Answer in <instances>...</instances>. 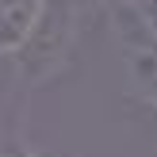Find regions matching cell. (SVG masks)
Here are the masks:
<instances>
[{
  "label": "cell",
  "instance_id": "cell-1",
  "mask_svg": "<svg viewBox=\"0 0 157 157\" xmlns=\"http://www.w3.org/2000/svg\"><path fill=\"white\" fill-rule=\"evenodd\" d=\"M73 19H77V0H42L38 4V15L19 46V61L27 77L38 81L61 65L69 38H73Z\"/></svg>",
  "mask_w": 157,
  "mask_h": 157
},
{
  "label": "cell",
  "instance_id": "cell-2",
  "mask_svg": "<svg viewBox=\"0 0 157 157\" xmlns=\"http://www.w3.org/2000/svg\"><path fill=\"white\" fill-rule=\"evenodd\" d=\"M42 0H0V50L23 46Z\"/></svg>",
  "mask_w": 157,
  "mask_h": 157
},
{
  "label": "cell",
  "instance_id": "cell-3",
  "mask_svg": "<svg viewBox=\"0 0 157 157\" xmlns=\"http://www.w3.org/2000/svg\"><path fill=\"white\" fill-rule=\"evenodd\" d=\"M146 23H150L153 35H157V0H146Z\"/></svg>",
  "mask_w": 157,
  "mask_h": 157
}]
</instances>
